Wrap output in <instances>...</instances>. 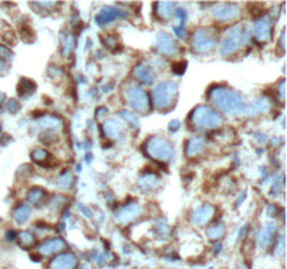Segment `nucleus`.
Segmentation results:
<instances>
[{
	"label": "nucleus",
	"mask_w": 287,
	"mask_h": 269,
	"mask_svg": "<svg viewBox=\"0 0 287 269\" xmlns=\"http://www.w3.org/2000/svg\"><path fill=\"white\" fill-rule=\"evenodd\" d=\"M210 101L217 107L220 111L226 114H243L247 113V101L241 93L226 88V87H215L209 93Z\"/></svg>",
	"instance_id": "nucleus-1"
},
{
	"label": "nucleus",
	"mask_w": 287,
	"mask_h": 269,
	"mask_svg": "<svg viewBox=\"0 0 287 269\" xmlns=\"http://www.w3.org/2000/svg\"><path fill=\"white\" fill-rule=\"evenodd\" d=\"M191 122L196 129H216L221 126L223 118L217 111H215L208 105H199L198 108L193 110Z\"/></svg>",
	"instance_id": "nucleus-2"
},
{
	"label": "nucleus",
	"mask_w": 287,
	"mask_h": 269,
	"mask_svg": "<svg viewBox=\"0 0 287 269\" xmlns=\"http://www.w3.org/2000/svg\"><path fill=\"white\" fill-rule=\"evenodd\" d=\"M178 93V84L175 81H164L160 83L153 91V101L158 110L171 108L175 103Z\"/></svg>",
	"instance_id": "nucleus-3"
},
{
	"label": "nucleus",
	"mask_w": 287,
	"mask_h": 269,
	"mask_svg": "<svg viewBox=\"0 0 287 269\" xmlns=\"http://www.w3.org/2000/svg\"><path fill=\"white\" fill-rule=\"evenodd\" d=\"M146 152H147L148 156L154 160L168 161L174 154V148H173V143L166 138L154 136V138H150L147 140Z\"/></svg>",
	"instance_id": "nucleus-4"
},
{
	"label": "nucleus",
	"mask_w": 287,
	"mask_h": 269,
	"mask_svg": "<svg viewBox=\"0 0 287 269\" xmlns=\"http://www.w3.org/2000/svg\"><path fill=\"white\" fill-rule=\"evenodd\" d=\"M216 45H217V37L209 28H199L192 39L193 51L200 55L210 53L216 48Z\"/></svg>",
	"instance_id": "nucleus-5"
},
{
	"label": "nucleus",
	"mask_w": 287,
	"mask_h": 269,
	"mask_svg": "<svg viewBox=\"0 0 287 269\" xmlns=\"http://www.w3.org/2000/svg\"><path fill=\"white\" fill-rule=\"evenodd\" d=\"M244 28L241 26H234L233 28H230L226 33V35L223 37L221 41V53L227 56L231 53L237 52L244 43Z\"/></svg>",
	"instance_id": "nucleus-6"
},
{
	"label": "nucleus",
	"mask_w": 287,
	"mask_h": 269,
	"mask_svg": "<svg viewBox=\"0 0 287 269\" xmlns=\"http://www.w3.org/2000/svg\"><path fill=\"white\" fill-rule=\"evenodd\" d=\"M126 98H128V103L131 105L135 111H139V113H146L150 110V98L148 94L139 86H132L128 87L126 90Z\"/></svg>",
	"instance_id": "nucleus-7"
},
{
	"label": "nucleus",
	"mask_w": 287,
	"mask_h": 269,
	"mask_svg": "<svg viewBox=\"0 0 287 269\" xmlns=\"http://www.w3.org/2000/svg\"><path fill=\"white\" fill-rule=\"evenodd\" d=\"M213 16L218 21H234L240 17V7L237 4H217L213 9Z\"/></svg>",
	"instance_id": "nucleus-8"
},
{
	"label": "nucleus",
	"mask_w": 287,
	"mask_h": 269,
	"mask_svg": "<svg viewBox=\"0 0 287 269\" xmlns=\"http://www.w3.org/2000/svg\"><path fill=\"white\" fill-rule=\"evenodd\" d=\"M272 37V20L269 17L259 18L253 26V38L258 42H268Z\"/></svg>",
	"instance_id": "nucleus-9"
},
{
	"label": "nucleus",
	"mask_w": 287,
	"mask_h": 269,
	"mask_svg": "<svg viewBox=\"0 0 287 269\" xmlns=\"http://www.w3.org/2000/svg\"><path fill=\"white\" fill-rule=\"evenodd\" d=\"M156 48L158 49V52L167 55V56H171V55H174L178 51V46H177V43L173 39V37H170L166 33L158 34L156 41Z\"/></svg>",
	"instance_id": "nucleus-10"
},
{
	"label": "nucleus",
	"mask_w": 287,
	"mask_h": 269,
	"mask_svg": "<svg viewBox=\"0 0 287 269\" xmlns=\"http://www.w3.org/2000/svg\"><path fill=\"white\" fill-rule=\"evenodd\" d=\"M215 216V208L212 205H202L192 213V223L198 225V226H203L208 222L212 220V217Z\"/></svg>",
	"instance_id": "nucleus-11"
},
{
	"label": "nucleus",
	"mask_w": 287,
	"mask_h": 269,
	"mask_svg": "<svg viewBox=\"0 0 287 269\" xmlns=\"http://www.w3.org/2000/svg\"><path fill=\"white\" fill-rule=\"evenodd\" d=\"M205 149H206V139L196 136V138H192L191 140H188L186 148H185V153L189 157L199 156L205 152Z\"/></svg>",
	"instance_id": "nucleus-12"
},
{
	"label": "nucleus",
	"mask_w": 287,
	"mask_h": 269,
	"mask_svg": "<svg viewBox=\"0 0 287 269\" xmlns=\"http://www.w3.org/2000/svg\"><path fill=\"white\" fill-rule=\"evenodd\" d=\"M140 208L138 203H132V205H126L118 212L116 215V219L118 222H122V223H129L132 220H135L136 217L139 216Z\"/></svg>",
	"instance_id": "nucleus-13"
},
{
	"label": "nucleus",
	"mask_w": 287,
	"mask_h": 269,
	"mask_svg": "<svg viewBox=\"0 0 287 269\" xmlns=\"http://www.w3.org/2000/svg\"><path fill=\"white\" fill-rule=\"evenodd\" d=\"M74 267H76V257L70 252L56 257L51 262V269H74Z\"/></svg>",
	"instance_id": "nucleus-14"
},
{
	"label": "nucleus",
	"mask_w": 287,
	"mask_h": 269,
	"mask_svg": "<svg viewBox=\"0 0 287 269\" xmlns=\"http://www.w3.org/2000/svg\"><path fill=\"white\" fill-rule=\"evenodd\" d=\"M65 247H66V243L62 238H52V240L45 241L39 247V252L42 255H52V254H56V252H61Z\"/></svg>",
	"instance_id": "nucleus-15"
},
{
	"label": "nucleus",
	"mask_w": 287,
	"mask_h": 269,
	"mask_svg": "<svg viewBox=\"0 0 287 269\" xmlns=\"http://www.w3.org/2000/svg\"><path fill=\"white\" fill-rule=\"evenodd\" d=\"M275 235H276V226L272 223L265 225L259 234V244L262 248H269L270 244L275 241Z\"/></svg>",
	"instance_id": "nucleus-16"
},
{
	"label": "nucleus",
	"mask_w": 287,
	"mask_h": 269,
	"mask_svg": "<svg viewBox=\"0 0 287 269\" xmlns=\"http://www.w3.org/2000/svg\"><path fill=\"white\" fill-rule=\"evenodd\" d=\"M119 16H121V11L112 9V7H105L97 14L96 21L98 24H107V23H111L115 18H118Z\"/></svg>",
	"instance_id": "nucleus-17"
},
{
	"label": "nucleus",
	"mask_w": 287,
	"mask_h": 269,
	"mask_svg": "<svg viewBox=\"0 0 287 269\" xmlns=\"http://www.w3.org/2000/svg\"><path fill=\"white\" fill-rule=\"evenodd\" d=\"M135 76L144 84H151L154 81V73H153L151 68H148L146 65H139L135 69Z\"/></svg>",
	"instance_id": "nucleus-18"
},
{
	"label": "nucleus",
	"mask_w": 287,
	"mask_h": 269,
	"mask_svg": "<svg viewBox=\"0 0 287 269\" xmlns=\"http://www.w3.org/2000/svg\"><path fill=\"white\" fill-rule=\"evenodd\" d=\"M158 184H160V178L157 177L156 174H143L139 180V187L143 188V190H146V191L156 190Z\"/></svg>",
	"instance_id": "nucleus-19"
},
{
	"label": "nucleus",
	"mask_w": 287,
	"mask_h": 269,
	"mask_svg": "<svg viewBox=\"0 0 287 269\" xmlns=\"http://www.w3.org/2000/svg\"><path fill=\"white\" fill-rule=\"evenodd\" d=\"M156 13L160 18H170L175 13V3L164 1V3H157Z\"/></svg>",
	"instance_id": "nucleus-20"
},
{
	"label": "nucleus",
	"mask_w": 287,
	"mask_h": 269,
	"mask_svg": "<svg viewBox=\"0 0 287 269\" xmlns=\"http://www.w3.org/2000/svg\"><path fill=\"white\" fill-rule=\"evenodd\" d=\"M30 216H31V209H30L28 205H24V203L18 205L17 208L14 209V212H13L14 220H16L17 223H20V225H21V223H26Z\"/></svg>",
	"instance_id": "nucleus-21"
},
{
	"label": "nucleus",
	"mask_w": 287,
	"mask_h": 269,
	"mask_svg": "<svg viewBox=\"0 0 287 269\" xmlns=\"http://www.w3.org/2000/svg\"><path fill=\"white\" fill-rule=\"evenodd\" d=\"M104 130L105 133H107V136H109V138H115V136H118L119 133L123 132V125L119 123L118 121H107L104 123Z\"/></svg>",
	"instance_id": "nucleus-22"
},
{
	"label": "nucleus",
	"mask_w": 287,
	"mask_h": 269,
	"mask_svg": "<svg viewBox=\"0 0 287 269\" xmlns=\"http://www.w3.org/2000/svg\"><path fill=\"white\" fill-rule=\"evenodd\" d=\"M35 91V84L34 81H31L30 78H21L20 83L17 86V93L21 97L30 96Z\"/></svg>",
	"instance_id": "nucleus-23"
},
{
	"label": "nucleus",
	"mask_w": 287,
	"mask_h": 269,
	"mask_svg": "<svg viewBox=\"0 0 287 269\" xmlns=\"http://www.w3.org/2000/svg\"><path fill=\"white\" fill-rule=\"evenodd\" d=\"M45 196H46V191L42 190V188H34V190H31V191L28 192V200H30V203H33V205H39V203H42V200L45 199Z\"/></svg>",
	"instance_id": "nucleus-24"
},
{
	"label": "nucleus",
	"mask_w": 287,
	"mask_h": 269,
	"mask_svg": "<svg viewBox=\"0 0 287 269\" xmlns=\"http://www.w3.org/2000/svg\"><path fill=\"white\" fill-rule=\"evenodd\" d=\"M33 158L41 165H48L51 161V154L44 149H36L33 152Z\"/></svg>",
	"instance_id": "nucleus-25"
},
{
	"label": "nucleus",
	"mask_w": 287,
	"mask_h": 269,
	"mask_svg": "<svg viewBox=\"0 0 287 269\" xmlns=\"http://www.w3.org/2000/svg\"><path fill=\"white\" fill-rule=\"evenodd\" d=\"M224 233H226V227L221 223H218L216 226L209 227V230H208V235H209L210 238H220V237L224 235Z\"/></svg>",
	"instance_id": "nucleus-26"
},
{
	"label": "nucleus",
	"mask_w": 287,
	"mask_h": 269,
	"mask_svg": "<svg viewBox=\"0 0 287 269\" xmlns=\"http://www.w3.org/2000/svg\"><path fill=\"white\" fill-rule=\"evenodd\" d=\"M18 235V241L23 247H30L35 243V237L30 231H21Z\"/></svg>",
	"instance_id": "nucleus-27"
},
{
	"label": "nucleus",
	"mask_w": 287,
	"mask_h": 269,
	"mask_svg": "<svg viewBox=\"0 0 287 269\" xmlns=\"http://www.w3.org/2000/svg\"><path fill=\"white\" fill-rule=\"evenodd\" d=\"M62 46H63V51L66 53H69L73 48H74V37L73 35H65L63 39H62Z\"/></svg>",
	"instance_id": "nucleus-28"
},
{
	"label": "nucleus",
	"mask_w": 287,
	"mask_h": 269,
	"mask_svg": "<svg viewBox=\"0 0 287 269\" xmlns=\"http://www.w3.org/2000/svg\"><path fill=\"white\" fill-rule=\"evenodd\" d=\"M72 184H73V175L69 171L62 174L61 178H59V187H62V188H69Z\"/></svg>",
	"instance_id": "nucleus-29"
},
{
	"label": "nucleus",
	"mask_w": 287,
	"mask_h": 269,
	"mask_svg": "<svg viewBox=\"0 0 287 269\" xmlns=\"http://www.w3.org/2000/svg\"><path fill=\"white\" fill-rule=\"evenodd\" d=\"M269 108L270 104L268 100H259V101L255 103V111H256V113H265V111H268Z\"/></svg>",
	"instance_id": "nucleus-30"
},
{
	"label": "nucleus",
	"mask_w": 287,
	"mask_h": 269,
	"mask_svg": "<svg viewBox=\"0 0 287 269\" xmlns=\"http://www.w3.org/2000/svg\"><path fill=\"white\" fill-rule=\"evenodd\" d=\"M11 56H13V52L10 51L9 48L4 46V45H0V59L7 62V59H11Z\"/></svg>",
	"instance_id": "nucleus-31"
},
{
	"label": "nucleus",
	"mask_w": 287,
	"mask_h": 269,
	"mask_svg": "<svg viewBox=\"0 0 287 269\" xmlns=\"http://www.w3.org/2000/svg\"><path fill=\"white\" fill-rule=\"evenodd\" d=\"M122 116L126 119V121L129 122V123H132L133 126H138V118L133 115L132 113H128V111H122Z\"/></svg>",
	"instance_id": "nucleus-32"
},
{
	"label": "nucleus",
	"mask_w": 287,
	"mask_h": 269,
	"mask_svg": "<svg viewBox=\"0 0 287 269\" xmlns=\"http://www.w3.org/2000/svg\"><path fill=\"white\" fill-rule=\"evenodd\" d=\"M185 69H186V62H179V63L174 65V72L178 75H182Z\"/></svg>",
	"instance_id": "nucleus-33"
},
{
	"label": "nucleus",
	"mask_w": 287,
	"mask_h": 269,
	"mask_svg": "<svg viewBox=\"0 0 287 269\" xmlns=\"http://www.w3.org/2000/svg\"><path fill=\"white\" fill-rule=\"evenodd\" d=\"M7 108H9L10 113H16V111H18V108H20V104H18V101H16V100H10L9 103H7Z\"/></svg>",
	"instance_id": "nucleus-34"
},
{
	"label": "nucleus",
	"mask_w": 287,
	"mask_h": 269,
	"mask_svg": "<svg viewBox=\"0 0 287 269\" xmlns=\"http://www.w3.org/2000/svg\"><path fill=\"white\" fill-rule=\"evenodd\" d=\"M7 72H9V63L6 61H1L0 59V76L7 75Z\"/></svg>",
	"instance_id": "nucleus-35"
},
{
	"label": "nucleus",
	"mask_w": 287,
	"mask_h": 269,
	"mask_svg": "<svg viewBox=\"0 0 287 269\" xmlns=\"http://www.w3.org/2000/svg\"><path fill=\"white\" fill-rule=\"evenodd\" d=\"M238 269H248V268H247V265H241Z\"/></svg>",
	"instance_id": "nucleus-36"
}]
</instances>
